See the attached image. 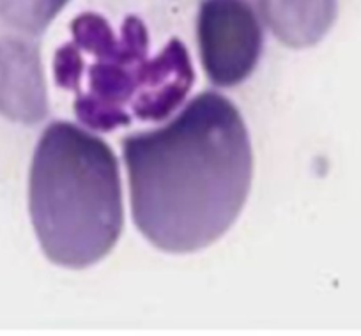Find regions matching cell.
Masks as SVG:
<instances>
[{"mask_svg":"<svg viewBox=\"0 0 361 336\" xmlns=\"http://www.w3.org/2000/svg\"><path fill=\"white\" fill-rule=\"evenodd\" d=\"M123 154L135 225L166 254H193L216 242L248 199V130L220 92H200L165 126L128 135Z\"/></svg>","mask_w":361,"mask_h":336,"instance_id":"cell-1","label":"cell"},{"mask_svg":"<svg viewBox=\"0 0 361 336\" xmlns=\"http://www.w3.org/2000/svg\"><path fill=\"white\" fill-rule=\"evenodd\" d=\"M54 76L75 94L80 123L96 131L169 119L195 80L183 41L172 37L154 48L142 18L131 15L114 27L96 13L73 20L71 39L55 51Z\"/></svg>","mask_w":361,"mask_h":336,"instance_id":"cell-2","label":"cell"},{"mask_svg":"<svg viewBox=\"0 0 361 336\" xmlns=\"http://www.w3.org/2000/svg\"><path fill=\"white\" fill-rule=\"evenodd\" d=\"M29 211L48 261L68 269L103 261L124 228L119 161L110 145L68 120L48 124L30 165Z\"/></svg>","mask_w":361,"mask_h":336,"instance_id":"cell-3","label":"cell"},{"mask_svg":"<svg viewBox=\"0 0 361 336\" xmlns=\"http://www.w3.org/2000/svg\"><path fill=\"white\" fill-rule=\"evenodd\" d=\"M197 41L209 82L231 89L255 71L262 55L264 30L248 0H202Z\"/></svg>","mask_w":361,"mask_h":336,"instance_id":"cell-4","label":"cell"},{"mask_svg":"<svg viewBox=\"0 0 361 336\" xmlns=\"http://www.w3.org/2000/svg\"><path fill=\"white\" fill-rule=\"evenodd\" d=\"M48 112L37 44L23 37L0 39V116L20 124H37Z\"/></svg>","mask_w":361,"mask_h":336,"instance_id":"cell-5","label":"cell"},{"mask_svg":"<svg viewBox=\"0 0 361 336\" xmlns=\"http://www.w3.org/2000/svg\"><path fill=\"white\" fill-rule=\"evenodd\" d=\"M267 29L289 48H310L324 39L336 20V0H257Z\"/></svg>","mask_w":361,"mask_h":336,"instance_id":"cell-6","label":"cell"},{"mask_svg":"<svg viewBox=\"0 0 361 336\" xmlns=\"http://www.w3.org/2000/svg\"><path fill=\"white\" fill-rule=\"evenodd\" d=\"M69 0H0V20L13 29L39 36Z\"/></svg>","mask_w":361,"mask_h":336,"instance_id":"cell-7","label":"cell"}]
</instances>
